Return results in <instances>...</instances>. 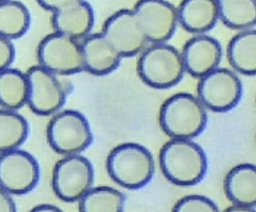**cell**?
<instances>
[{
    "label": "cell",
    "mask_w": 256,
    "mask_h": 212,
    "mask_svg": "<svg viewBox=\"0 0 256 212\" xmlns=\"http://www.w3.org/2000/svg\"><path fill=\"white\" fill-rule=\"evenodd\" d=\"M160 164L168 180L180 186L200 182L207 169L204 152L188 139H174L164 146L160 154Z\"/></svg>",
    "instance_id": "6da1fadb"
},
{
    "label": "cell",
    "mask_w": 256,
    "mask_h": 212,
    "mask_svg": "<svg viewBox=\"0 0 256 212\" xmlns=\"http://www.w3.org/2000/svg\"><path fill=\"white\" fill-rule=\"evenodd\" d=\"M107 169L112 180L120 186L140 189L152 178L154 159L145 147L137 144H124L110 152Z\"/></svg>",
    "instance_id": "7a4b0ae2"
},
{
    "label": "cell",
    "mask_w": 256,
    "mask_h": 212,
    "mask_svg": "<svg viewBox=\"0 0 256 212\" xmlns=\"http://www.w3.org/2000/svg\"><path fill=\"white\" fill-rule=\"evenodd\" d=\"M206 122V112L202 101L186 93L168 99L160 113L162 130L174 139L190 140L196 137L204 130Z\"/></svg>",
    "instance_id": "3957f363"
},
{
    "label": "cell",
    "mask_w": 256,
    "mask_h": 212,
    "mask_svg": "<svg viewBox=\"0 0 256 212\" xmlns=\"http://www.w3.org/2000/svg\"><path fill=\"white\" fill-rule=\"evenodd\" d=\"M184 67L182 55L166 44H156L146 49L138 62V72L148 86L167 88L182 78Z\"/></svg>",
    "instance_id": "277c9868"
},
{
    "label": "cell",
    "mask_w": 256,
    "mask_h": 212,
    "mask_svg": "<svg viewBox=\"0 0 256 212\" xmlns=\"http://www.w3.org/2000/svg\"><path fill=\"white\" fill-rule=\"evenodd\" d=\"M52 148L59 154H78L92 142V134L86 117L76 110H64L52 118L47 129Z\"/></svg>",
    "instance_id": "5b68a950"
},
{
    "label": "cell",
    "mask_w": 256,
    "mask_h": 212,
    "mask_svg": "<svg viewBox=\"0 0 256 212\" xmlns=\"http://www.w3.org/2000/svg\"><path fill=\"white\" fill-rule=\"evenodd\" d=\"M40 66L58 75H72L85 69L80 44L76 40L55 32L46 37L38 47Z\"/></svg>",
    "instance_id": "8992f818"
},
{
    "label": "cell",
    "mask_w": 256,
    "mask_h": 212,
    "mask_svg": "<svg viewBox=\"0 0 256 212\" xmlns=\"http://www.w3.org/2000/svg\"><path fill=\"white\" fill-rule=\"evenodd\" d=\"M93 180L94 170L89 160L78 154L70 155L55 166L52 186L60 199L75 202L91 189Z\"/></svg>",
    "instance_id": "52a82bcc"
},
{
    "label": "cell",
    "mask_w": 256,
    "mask_h": 212,
    "mask_svg": "<svg viewBox=\"0 0 256 212\" xmlns=\"http://www.w3.org/2000/svg\"><path fill=\"white\" fill-rule=\"evenodd\" d=\"M198 92L204 106L214 112H226L240 102L242 86L232 71L217 68L200 78Z\"/></svg>",
    "instance_id": "ba28073f"
},
{
    "label": "cell",
    "mask_w": 256,
    "mask_h": 212,
    "mask_svg": "<svg viewBox=\"0 0 256 212\" xmlns=\"http://www.w3.org/2000/svg\"><path fill=\"white\" fill-rule=\"evenodd\" d=\"M39 180L38 162L32 155L18 150L1 154V188L10 194H24L37 186Z\"/></svg>",
    "instance_id": "9c48e42d"
},
{
    "label": "cell",
    "mask_w": 256,
    "mask_h": 212,
    "mask_svg": "<svg viewBox=\"0 0 256 212\" xmlns=\"http://www.w3.org/2000/svg\"><path fill=\"white\" fill-rule=\"evenodd\" d=\"M46 10L53 14V26L56 32L75 40L89 34L94 25V12L89 3L80 0L40 1Z\"/></svg>",
    "instance_id": "30bf717a"
},
{
    "label": "cell",
    "mask_w": 256,
    "mask_h": 212,
    "mask_svg": "<svg viewBox=\"0 0 256 212\" xmlns=\"http://www.w3.org/2000/svg\"><path fill=\"white\" fill-rule=\"evenodd\" d=\"M26 76L30 88L28 104L34 113L48 116L62 107L67 92L55 74L40 66L30 68Z\"/></svg>",
    "instance_id": "8fae6325"
},
{
    "label": "cell",
    "mask_w": 256,
    "mask_h": 212,
    "mask_svg": "<svg viewBox=\"0 0 256 212\" xmlns=\"http://www.w3.org/2000/svg\"><path fill=\"white\" fill-rule=\"evenodd\" d=\"M146 39L162 44L172 38L178 20V10L170 3L161 0H143L134 10Z\"/></svg>",
    "instance_id": "7c38bea8"
},
{
    "label": "cell",
    "mask_w": 256,
    "mask_h": 212,
    "mask_svg": "<svg viewBox=\"0 0 256 212\" xmlns=\"http://www.w3.org/2000/svg\"><path fill=\"white\" fill-rule=\"evenodd\" d=\"M102 34L122 58L138 54L148 42L134 10L115 12L106 22Z\"/></svg>",
    "instance_id": "4fadbf2b"
},
{
    "label": "cell",
    "mask_w": 256,
    "mask_h": 212,
    "mask_svg": "<svg viewBox=\"0 0 256 212\" xmlns=\"http://www.w3.org/2000/svg\"><path fill=\"white\" fill-rule=\"evenodd\" d=\"M182 55L188 72L202 78L217 69L222 58V48L216 39L198 36L188 41Z\"/></svg>",
    "instance_id": "5bb4252c"
},
{
    "label": "cell",
    "mask_w": 256,
    "mask_h": 212,
    "mask_svg": "<svg viewBox=\"0 0 256 212\" xmlns=\"http://www.w3.org/2000/svg\"><path fill=\"white\" fill-rule=\"evenodd\" d=\"M82 47L85 69L94 75L110 74L118 68L122 58L102 33L88 36Z\"/></svg>",
    "instance_id": "9a60e30c"
},
{
    "label": "cell",
    "mask_w": 256,
    "mask_h": 212,
    "mask_svg": "<svg viewBox=\"0 0 256 212\" xmlns=\"http://www.w3.org/2000/svg\"><path fill=\"white\" fill-rule=\"evenodd\" d=\"M225 190L236 206L254 210L256 206V166L243 164L232 169L226 178Z\"/></svg>",
    "instance_id": "2e32d148"
},
{
    "label": "cell",
    "mask_w": 256,
    "mask_h": 212,
    "mask_svg": "<svg viewBox=\"0 0 256 212\" xmlns=\"http://www.w3.org/2000/svg\"><path fill=\"white\" fill-rule=\"evenodd\" d=\"M178 20L192 33H203L214 28L220 18L219 4L214 0H188L178 9Z\"/></svg>",
    "instance_id": "e0dca14e"
},
{
    "label": "cell",
    "mask_w": 256,
    "mask_h": 212,
    "mask_svg": "<svg viewBox=\"0 0 256 212\" xmlns=\"http://www.w3.org/2000/svg\"><path fill=\"white\" fill-rule=\"evenodd\" d=\"M29 82L18 70L0 71V104L4 110H16L28 102Z\"/></svg>",
    "instance_id": "ac0fdd59"
},
{
    "label": "cell",
    "mask_w": 256,
    "mask_h": 212,
    "mask_svg": "<svg viewBox=\"0 0 256 212\" xmlns=\"http://www.w3.org/2000/svg\"><path fill=\"white\" fill-rule=\"evenodd\" d=\"M230 64L244 75L256 74V30H248L237 34L228 48Z\"/></svg>",
    "instance_id": "d6986e66"
},
{
    "label": "cell",
    "mask_w": 256,
    "mask_h": 212,
    "mask_svg": "<svg viewBox=\"0 0 256 212\" xmlns=\"http://www.w3.org/2000/svg\"><path fill=\"white\" fill-rule=\"evenodd\" d=\"M30 11L17 1L0 2V36L9 40L20 38L29 30Z\"/></svg>",
    "instance_id": "ffe728a7"
},
{
    "label": "cell",
    "mask_w": 256,
    "mask_h": 212,
    "mask_svg": "<svg viewBox=\"0 0 256 212\" xmlns=\"http://www.w3.org/2000/svg\"><path fill=\"white\" fill-rule=\"evenodd\" d=\"M29 134L28 122L14 110L0 112V152L1 154L18 150Z\"/></svg>",
    "instance_id": "44dd1931"
},
{
    "label": "cell",
    "mask_w": 256,
    "mask_h": 212,
    "mask_svg": "<svg viewBox=\"0 0 256 212\" xmlns=\"http://www.w3.org/2000/svg\"><path fill=\"white\" fill-rule=\"evenodd\" d=\"M126 197L120 191L109 186L90 189L79 202V211L113 212L124 210Z\"/></svg>",
    "instance_id": "7402d4cb"
},
{
    "label": "cell",
    "mask_w": 256,
    "mask_h": 212,
    "mask_svg": "<svg viewBox=\"0 0 256 212\" xmlns=\"http://www.w3.org/2000/svg\"><path fill=\"white\" fill-rule=\"evenodd\" d=\"M220 18L232 29L246 30L256 25V1H218Z\"/></svg>",
    "instance_id": "603a6c76"
},
{
    "label": "cell",
    "mask_w": 256,
    "mask_h": 212,
    "mask_svg": "<svg viewBox=\"0 0 256 212\" xmlns=\"http://www.w3.org/2000/svg\"><path fill=\"white\" fill-rule=\"evenodd\" d=\"M174 212H218L217 205L212 200L202 196H189L178 200Z\"/></svg>",
    "instance_id": "cb8c5ba5"
},
{
    "label": "cell",
    "mask_w": 256,
    "mask_h": 212,
    "mask_svg": "<svg viewBox=\"0 0 256 212\" xmlns=\"http://www.w3.org/2000/svg\"><path fill=\"white\" fill-rule=\"evenodd\" d=\"M15 56V48L10 40L0 37V71L8 69Z\"/></svg>",
    "instance_id": "d4e9b609"
},
{
    "label": "cell",
    "mask_w": 256,
    "mask_h": 212,
    "mask_svg": "<svg viewBox=\"0 0 256 212\" xmlns=\"http://www.w3.org/2000/svg\"><path fill=\"white\" fill-rule=\"evenodd\" d=\"M0 211L3 212H16L15 202L12 200L10 196V193L6 190L1 188V194H0Z\"/></svg>",
    "instance_id": "484cf974"
},
{
    "label": "cell",
    "mask_w": 256,
    "mask_h": 212,
    "mask_svg": "<svg viewBox=\"0 0 256 212\" xmlns=\"http://www.w3.org/2000/svg\"><path fill=\"white\" fill-rule=\"evenodd\" d=\"M33 212H61L58 207L54 205H48V204H44V205L37 206L36 208H33Z\"/></svg>",
    "instance_id": "4316f807"
}]
</instances>
